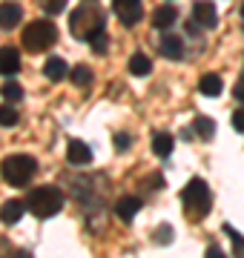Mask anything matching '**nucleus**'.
<instances>
[{
	"label": "nucleus",
	"mask_w": 244,
	"mask_h": 258,
	"mask_svg": "<svg viewBox=\"0 0 244 258\" xmlns=\"http://www.w3.org/2000/svg\"><path fill=\"white\" fill-rule=\"evenodd\" d=\"M115 149H118V152L130 149V135H127V132H118V135H115Z\"/></svg>",
	"instance_id": "a878e982"
},
{
	"label": "nucleus",
	"mask_w": 244,
	"mask_h": 258,
	"mask_svg": "<svg viewBox=\"0 0 244 258\" xmlns=\"http://www.w3.org/2000/svg\"><path fill=\"white\" fill-rule=\"evenodd\" d=\"M193 20H196L198 26H204V29H213V26L218 23L216 6H213L210 0H196V3H193Z\"/></svg>",
	"instance_id": "0eeeda50"
},
{
	"label": "nucleus",
	"mask_w": 244,
	"mask_h": 258,
	"mask_svg": "<svg viewBox=\"0 0 244 258\" xmlns=\"http://www.w3.org/2000/svg\"><path fill=\"white\" fill-rule=\"evenodd\" d=\"M20 72V52L18 46H3L0 49V75H15Z\"/></svg>",
	"instance_id": "9b49d317"
},
{
	"label": "nucleus",
	"mask_w": 244,
	"mask_h": 258,
	"mask_svg": "<svg viewBox=\"0 0 244 258\" xmlns=\"http://www.w3.org/2000/svg\"><path fill=\"white\" fill-rule=\"evenodd\" d=\"M35 169H38V164H35V158L32 155H9V158H3V164H0L3 181L12 184V186L29 184L32 175H35Z\"/></svg>",
	"instance_id": "20e7f679"
},
{
	"label": "nucleus",
	"mask_w": 244,
	"mask_h": 258,
	"mask_svg": "<svg viewBox=\"0 0 244 258\" xmlns=\"http://www.w3.org/2000/svg\"><path fill=\"white\" fill-rule=\"evenodd\" d=\"M161 235H158V241H161V244H167V241H169V227H167V224H164V227H161Z\"/></svg>",
	"instance_id": "c85d7f7f"
},
{
	"label": "nucleus",
	"mask_w": 244,
	"mask_h": 258,
	"mask_svg": "<svg viewBox=\"0 0 244 258\" xmlns=\"http://www.w3.org/2000/svg\"><path fill=\"white\" fill-rule=\"evenodd\" d=\"M181 201H184V210H187V218L190 221H198V218H204L207 212H210V186L201 181V178H193L184 189H181Z\"/></svg>",
	"instance_id": "f03ea898"
},
{
	"label": "nucleus",
	"mask_w": 244,
	"mask_h": 258,
	"mask_svg": "<svg viewBox=\"0 0 244 258\" xmlns=\"http://www.w3.org/2000/svg\"><path fill=\"white\" fill-rule=\"evenodd\" d=\"M0 95H3L9 103H15V101H20V98H23V86H20V83H15V81H9V83H3V86H0Z\"/></svg>",
	"instance_id": "412c9836"
},
{
	"label": "nucleus",
	"mask_w": 244,
	"mask_h": 258,
	"mask_svg": "<svg viewBox=\"0 0 244 258\" xmlns=\"http://www.w3.org/2000/svg\"><path fill=\"white\" fill-rule=\"evenodd\" d=\"M112 9H115V15H118V20H121L124 26H135L144 15L141 0H112Z\"/></svg>",
	"instance_id": "423d86ee"
},
{
	"label": "nucleus",
	"mask_w": 244,
	"mask_h": 258,
	"mask_svg": "<svg viewBox=\"0 0 244 258\" xmlns=\"http://www.w3.org/2000/svg\"><path fill=\"white\" fill-rule=\"evenodd\" d=\"M233 129H235V132H244V109H235L233 112Z\"/></svg>",
	"instance_id": "bb28decb"
},
{
	"label": "nucleus",
	"mask_w": 244,
	"mask_h": 258,
	"mask_svg": "<svg viewBox=\"0 0 244 258\" xmlns=\"http://www.w3.org/2000/svg\"><path fill=\"white\" fill-rule=\"evenodd\" d=\"M221 89H224V83H221V78H218L216 72L201 75V81H198V92L201 95H207V98H218Z\"/></svg>",
	"instance_id": "2eb2a0df"
},
{
	"label": "nucleus",
	"mask_w": 244,
	"mask_h": 258,
	"mask_svg": "<svg viewBox=\"0 0 244 258\" xmlns=\"http://www.w3.org/2000/svg\"><path fill=\"white\" fill-rule=\"evenodd\" d=\"M29 207H26V201H20V198H12V201H6L3 204V210H0V221L3 224H18L20 218H23V212H26Z\"/></svg>",
	"instance_id": "ddd939ff"
},
{
	"label": "nucleus",
	"mask_w": 244,
	"mask_h": 258,
	"mask_svg": "<svg viewBox=\"0 0 244 258\" xmlns=\"http://www.w3.org/2000/svg\"><path fill=\"white\" fill-rule=\"evenodd\" d=\"M23 18V9L18 3H0V29H15Z\"/></svg>",
	"instance_id": "4468645a"
},
{
	"label": "nucleus",
	"mask_w": 244,
	"mask_h": 258,
	"mask_svg": "<svg viewBox=\"0 0 244 258\" xmlns=\"http://www.w3.org/2000/svg\"><path fill=\"white\" fill-rule=\"evenodd\" d=\"M0 126H18V109H12L9 103L0 106Z\"/></svg>",
	"instance_id": "4be33fe9"
},
{
	"label": "nucleus",
	"mask_w": 244,
	"mask_h": 258,
	"mask_svg": "<svg viewBox=\"0 0 244 258\" xmlns=\"http://www.w3.org/2000/svg\"><path fill=\"white\" fill-rule=\"evenodd\" d=\"M233 98L244 103V78H238V81H235V86H233Z\"/></svg>",
	"instance_id": "cd10ccee"
},
{
	"label": "nucleus",
	"mask_w": 244,
	"mask_h": 258,
	"mask_svg": "<svg viewBox=\"0 0 244 258\" xmlns=\"http://www.w3.org/2000/svg\"><path fill=\"white\" fill-rule=\"evenodd\" d=\"M69 81L75 83V86H89V83H92V69H89L86 63L75 66V69L69 72Z\"/></svg>",
	"instance_id": "aec40b11"
},
{
	"label": "nucleus",
	"mask_w": 244,
	"mask_h": 258,
	"mask_svg": "<svg viewBox=\"0 0 244 258\" xmlns=\"http://www.w3.org/2000/svg\"><path fill=\"white\" fill-rule=\"evenodd\" d=\"M26 207H29V212L38 215V218H52V215H57V212L64 210V192L52 184L35 186V189L26 195Z\"/></svg>",
	"instance_id": "f257e3e1"
},
{
	"label": "nucleus",
	"mask_w": 244,
	"mask_h": 258,
	"mask_svg": "<svg viewBox=\"0 0 244 258\" xmlns=\"http://www.w3.org/2000/svg\"><path fill=\"white\" fill-rule=\"evenodd\" d=\"M193 132H196L201 141H210L213 135H216V120L207 118V115H198L196 123H193Z\"/></svg>",
	"instance_id": "6ab92c4d"
},
{
	"label": "nucleus",
	"mask_w": 244,
	"mask_h": 258,
	"mask_svg": "<svg viewBox=\"0 0 244 258\" xmlns=\"http://www.w3.org/2000/svg\"><path fill=\"white\" fill-rule=\"evenodd\" d=\"M138 210H141V198H135V195H124V198L115 201V215H118L124 224H130L132 218L138 215Z\"/></svg>",
	"instance_id": "9d476101"
},
{
	"label": "nucleus",
	"mask_w": 244,
	"mask_h": 258,
	"mask_svg": "<svg viewBox=\"0 0 244 258\" xmlns=\"http://www.w3.org/2000/svg\"><path fill=\"white\" fill-rule=\"evenodd\" d=\"M152 152L158 158H167L169 152H172V147H175V141H172V135L169 132H152Z\"/></svg>",
	"instance_id": "f3484780"
},
{
	"label": "nucleus",
	"mask_w": 244,
	"mask_h": 258,
	"mask_svg": "<svg viewBox=\"0 0 244 258\" xmlns=\"http://www.w3.org/2000/svg\"><path fill=\"white\" fill-rule=\"evenodd\" d=\"M224 232H227V238L233 241V252H241V249H244V238H241V235H238L230 224H224Z\"/></svg>",
	"instance_id": "b1692460"
},
{
	"label": "nucleus",
	"mask_w": 244,
	"mask_h": 258,
	"mask_svg": "<svg viewBox=\"0 0 244 258\" xmlns=\"http://www.w3.org/2000/svg\"><path fill=\"white\" fill-rule=\"evenodd\" d=\"M43 72H46L49 81H55V83H57V81H64V78H69V72H72V69L66 66L64 57H49L46 66H43Z\"/></svg>",
	"instance_id": "dca6fc26"
},
{
	"label": "nucleus",
	"mask_w": 244,
	"mask_h": 258,
	"mask_svg": "<svg viewBox=\"0 0 244 258\" xmlns=\"http://www.w3.org/2000/svg\"><path fill=\"white\" fill-rule=\"evenodd\" d=\"M241 23H244V6H241Z\"/></svg>",
	"instance_id": "7c9ffc66"
},
{
	"label": "nucleus",
	"mask_w": 244,
	"mask_h": 258,
	"mask_svg": "<svg viewBox=\"0 0 244 258\" xmlns=\"http://www.w3.org/2000/svg\"><path fill=\"white\" fill-rule=\"evenodd\" d=\"M175 20H178V12H175V6H169V3H164V6H158V9L152 12V26L161 29V32H167L169 26H175Z\"/></svg>",
	"instance_id": "f8f14e48"
},
{
	"label": "nucleus",
	"mask_w": 244,
	"mask_h": 258,
	"mask_svg": "<svg viewBox=\"0 0 244 258\" xmlns=\"http://www.w3.org/2000/svg\"><path fill=\"white\" fill-rule=\"evenodd\" d=\"M158 49H161V55L167 57V60H181V57H184V40H181L178 35H169V32H164Z\"/></svg>",
	"instance_id": "1a4fd4ad"
},
{
	"label": "nucleus",
	"mask_w": 244,
	"mask_h": 258,
	"mask_svg": "<svg viewBox=\"0 0 244 258\" xmlns=\"http://www.w3.org/2000/svg\"><path fill=\"white\" fill-rule=\"evenodd\" d=\"M57 40V29L52 20H32L23 29V49L29 52H43Z\"/></svg>",
	"instance_id": "39448f33"
},
{
	"label": "nucleus",
	"mask_w": 244,
	"mask_h": 258,
	"mask_svg": "<svg viewBox=\"0 0 244 258\" xmlns=\"http://www.w3.org/2000/svg\"><path fill=\"white\" fill-rule=\"evenodd\" d=\"M130 72L135 75V78H147V75L152 72V63H150V57L147 55H141V52H135V55L130 57Z\"/></svg>",
	"instance_id": "a211bd4d"
},
{
	"label": "nucleus",
	"mask_w": 244,
	"mask_h": 258,
	"mask_svg": "<svg viewBox=\"0 0 244 258\" xmlns=\"http://www.w3.org/2000/svg\"><path fill=\"white\" fill-rule=\"evenodd\" d=\"M89 43H92V49H95V55H106V46H109V40H106V32H95L92 37H89Z\"/></svg>",
	"instance_id": "5701e85b"
},
{
	"label": "nucleus",
	"mask_w": 244,
	"mask_h": 258,
	"mask_svg": "<svg viewBox=\"0 0 244 258\" xmlns=\"http://www.w3.org/2000/svg\"><path fill=\"white\" fill-rule=\"evenodd\" d=\"M66 161L72 166H86L92 164V149L86 147L84 141H69V147H66Z\"/></svg>",
	"instance_id": "6e6552de"
},
{
	"label": "nucleus",
	"mask_w": 244,
	"mask_h": 258,
	"mask_svg": "<svg viewBox=\"0 0 244 258\" xmlns=\"http://www.w3.org/2000/svg\"><path fill=\"white\" fill-rule=\"evenodd\" d=\"M207 255H210V258H218V255H221V247L210 244V247H207Z\"/></svg>",
	"instance_id": "c756f323"
},
{
	"label": "nucleus",
	"mask_w": 244,
	"mask_h": 258,
	"mask_svg": "<svg viewBox=\"0 0 244 258\" xmlns=\"http://www.w3.org/2000/svg\"><path fill=\"white\" fill-rule=\"evenodd\" d=\"M40 3H43V9H46L49 15H60V12L66 9L69 0H40Z\"/></svg>",
	"instance_id": "393cba45"
},
{
	"label": "nucleus",
	"mask_w": 244,
	"mask_h": 258,
	"mask_svg": "<svg viewBox=\"0 0 244 258\" xmlns=\"http://www.w3.org/2000/svg\"><path fill=\"white\" fill-rule=\"evenodd\" d=\"M101 29H103V15L95 6H81V9H75L69 15V32L78 40H86L89 43V37L95 32H101Z\"/></svg>",
	"instance_id": "7ed1b4c3"
}]
</instances>
